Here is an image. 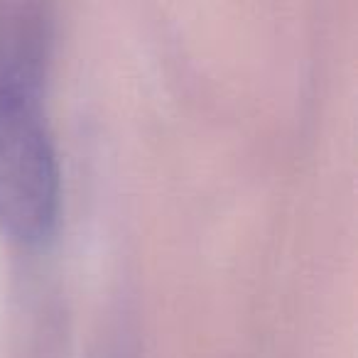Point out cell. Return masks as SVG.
Listing matches in <instances>:
<instances>
[{
	"label": "cell",
	"instance_id": "cell-1",
	"mask_svg": "<svg viewBox=\"0 0 358 358\" xmlns=\"http://www.w3.org/2000/svg\"><path fill=\"white\" fill-rule=\"evenodd\" d=\"M59 211L62 169L40 89L0 81V229L22 245H42Z\"/></svg>",
	"mask_w": 358,
	"mask_h": 358
}]
</instances>
